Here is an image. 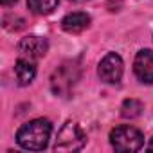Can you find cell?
Instances as JSON below:
<instances>
[{
  "label": "cell",
  "instance_id": "1",
  "mask_svg": "<svg viewBox=\"0 0 153 153\" xmlns=\"http://www.w3.org/2000/svg\"><path fill=\"white\" fill-rule=\"evenodd\" d=\"M52 133V124L47 119H33L25 123L18 133H16V142L20 148L29 149V151H40L47 148L49 139Z\"/></svg>",
  "mask_w": 153,
  "mask_h": 153
},
{
  "label": "cell",
  "instance_id": "2",
  "mask_svg": "<svg viewBox=\"0 0 153 153\" xmlns=\"http://www.w3.org/2000/svg\"><path fill=\"white\" fill-rule=\"evenodd\" d=\"M79 67L74 61H65L61 63L51 76V88L56 96L59 97H70L74 92V87L79 81Z\"/></svg>",
  "mask_w": 153,
  "mask_h": 153
},
{
  "label": "cell",
  "instance_id": "3",
  "mask_svg": "<svg viewBox=\"0 0 153 153\" xmlns=\"http://www.w3.org/2000/svg\"><path fill=\"white\" fill-rule=\"evenodd\" d=\"M85 144H87V135L83 133L79 124L74 121H67L58 131L54 149L56 151H78Z\"/></svg>",
  "mask_w": 153,
  "mask_h": 153
},
{
  "label": "cell",
  "instance_id": "4",
  "mask_svg": "<svg viewBox=\"0 0 153 153\" xmlns=\"http://www.w3.org/2000/svg\"><path fill=\"white\" fill-rule=\"evenodd\" d=\"M110 144L115 151H139L144 137L133 126H117L110 131Z\"/></svg>",
  "mask_w": 153,
  "mask_h": 153
},
{
  "label": "cell",
  "instance_id": "5",
  "mask_svg": "<svg viewBox=\"0 0 153 153\" xmlns=\"http://www.w3.org/2000/svg\"><path fill=\"white\" fill-rule=\"evenodd\" d=\"M123 72H124V63L117 52H108L99 61L97 74H99L101 81H105L108 85H119L121 78H123Z\"/></svg>",
  "mask_w": 153,
  "mask_h": 153
},
{
  "label": "cell",
  "instance_id": "6",
  "mask_svg": "<svg viewBox=\"0 0 153 153\" xmlns=\"http://www.w3.org/2000/svg\"><path fill=\"white\" fill-rule=\"evenodd\" d=\"M49 51V43L45 38L42 36H25L22 38V42L18 43V54L20 58H27V59H40L42 56H45Z\"/></svg>",
  "mask_w": 153,
  "mask_h": 153
},
{
  "label": "cell",
  "instance_id": "7",
  "mask_svg": "<svg viewBox=\"0 0 153 153\" xmlns=\"http://www.w3.org/2000/svg\"><path fill=\"white\" fill-rule=\"evenodd\" d=\"M133 72L140 83H153V51L142 49L137 52L133 61Z\"/></svg>",
  "mask_w": 153,
  "mask_h": 153
},
{
  "label": "cell",
  "instance_id": "8",
  "mask_svg": "<svg viewBox=\"0 0 153 153\" xmlns=\"http://www.w3.org/2000/svg\"><path fill=\"white\" fill-rule=\"evenodd\" d=\"M90 25V16L83 11H76V13H68L63 20H61V27L63 31L70 33V34H78L83 33L87 27Z\"/></svg>",
  "mask_w": 153,
  "mask_h": 153
},
{
  "label": "cell",
  "instance_id": "9",
  "mask_svg": "<svg viewBox=\"0 0 153 153\" xmlns=\"http://www.w3.org/2000/svg\"><path fill=\"white\" fill-rule=\"evenodd\" d=\"M36 76V65L33 59L27 58H18V61L15 63V78L18 81L20 87H27L33 83Z\"/></svg>",
  "mask_w": 153,
  "mask_h": 153
},
{
  "label": "cell",
  "instance_id": "10",
  "mask_svg": "<svg viewBox=\"0 0 153 153\" xmlns=\"http://www.w3.org/2000/svg\"><path fill=\"white\" fill-rule=\"evenodd\" d=\"M59 4V0H27V7L34 15H49Z\"/></svg>",
  "mask_w": 153,
  "mask_h": 153
},
{
  "label": "cell",
  "instance_id": "11",
  "mask_svg": "<svg viewBox=\"0 0 153 153\" xmlns=\"http://www.w3.org/2000/svg\"><path fill=\"white\" fill-rule=\"evenodd\" d=\"M142 110H144L142 103L139 99H133V97L124 99L123 105H121V115L124 119H135V117H139L142 114Z\"/></svg>",
  "mask_w": 153,
  "mask_h": 153
},
{
  "label": "cell",
  "instance_id": "12",
  "mask_svg": "<svg viewBox=\"0 0 153 153\" xmlns=\"http://www.w3.org/2000/svg\"><path fill=\"white\" fill-rule=\"evenodd\" d=\"M0 2H2L4 6H11V4H15L16 0H0Z\"/></svg>",
  "mask_w": 153,
  "mask_h": 153
},
{
  "label": "cell",
  "instance_id": "13",
  "mask_svg": "<svg viewBox=\"0 0 153 153\" xmlns=\"http://www.w3.org/2000/svg\"><path fill=\"white\" fill-rule=\"evenodd\" d=\"M148 149H149V151H153V139L149 140V144H148Z\"/></svg>",
  "mask_w": 153,
  "mask_h": 153
},
{
  "label": "cell",
  "instance_id": "14",
  "mask_svg": "<svg viewBox=\"0 0 153 153\" xmlns=\"http://www.w3.org/2000/svg\"><path fill=\"white\" fill-rule=\"evenodd\" d=\"M72 2H85V0H72Z\"/></svg>",
  "mask_w": 153,
  "mask_h": 153
}]
</instances>
